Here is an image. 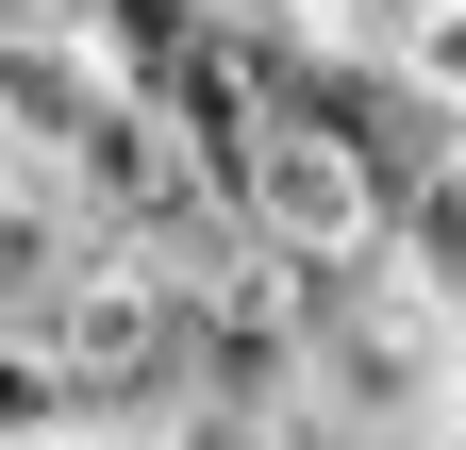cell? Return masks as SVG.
Wrapping results in <instances>:
<instances>
[{"label":"cell","instance_id":"obj_1","mask_svg":"<svg viewBox=\"0 0 466 450\" xmlns=\"http://www.w3.org/2000/svg\"><path fill=\"white\" fill-rule=\"evenodd\" d=\"M50 17L84 34V67L100 84H134V100H184L217 50H233V0H50Z\"/></svg>","mask_w":466,"mask_h":450},{"label":"cell","instance_id":"obj_4","mask_svg":"<svg viewBox=\"0 0 466 450\" xmlns=\"http://www.w3.org/2000/svg\"><path fill=\"white\" fill-rule=\"evenodd\" d=\"M333 17H350V34H400V17H433V0H333Z\"/></svg>","mask_w":466,"mask_h":450},{"label":"cell","instance_id":"obj_2","mask_svg":"<svg viewBox=\"0 0 466 450\" xmlns=\"http://www.w3.org/2000/svg\"><path fill=\"white\" fill-rule=\"evenodd\" d=\"M0 450H100V401L67 384V351L34 317H0Z\"/></svg>","mask_w":466,"mask_h":450},{"label":"cell","instance_id":"obj_3","mask_svg":"<svg viewBox=\"0 0 466 450\" xmlns=\"http://www.w3.org/2000/svg\"><path fill=\"white\" fill-rule=\"evenodd\" d=\"M383 50H400V67H417V84L450 100V118H466V0H433V17H400Z\"/></svg>","mask_w":466,"mask_h":450},{"label":"cell","instance_id":"obj_5","mask_svg":"<svg viewBox=\"0 0 466 450\" xmlns=\"http://www.w3.org/2000/svg\"><path fill=\"white\" fill-rule=\"evenodd\" d=\"M0 17H34V0H0Z\"/></svg>","mask_w":466,"mask_h":450}]
</instances>
